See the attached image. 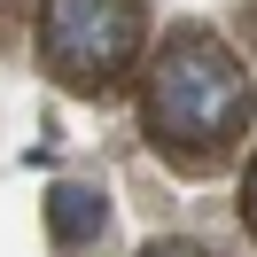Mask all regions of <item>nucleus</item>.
Masks as SVG:
<instances>
[{
	"instance_id": "nucleus-4",
	"label": "nucleus",
	"mask_w": 257,
	"mask_h": 257,
	"mask_svg": "<svg viewBox=\"0 0 257 257\" xmlns=\"http://www.w3.org/2000/svg\"><path fill=\"white\" fill-rule=\"evenodd\" d=\"M241 226L257 234V156H249V172H241Z\"/></svg>"
},
{
	"instance_id": "nucleus-1",
	"label": "nucleus",
	"mask_w": 257,
	"mask_h": 257,
	"mask_svg": "<svg viewBox=\"0 0 257 257\" xmlns=\"http://www.w3.org/2000/svg\"><path fill=\"white\" fill-rule=\"evenodd\" d=\"M249 70L226 47L218 32H172L156 55H148L141 78V133L179 179H210L241 156V133H249Z\"/></svg>"
},
{
	"instance_id": "nucleus-3",
	"label": "nucleus",
	"mask_w": 257,
	"mask_h": 257,
	"mask_svg": "<svg viewBox=\"0 0 257 257\" xmlns=\"http://www.w3.org/2000/svg\"><path fill=\"white\" fill-rule=\"evenodd\" d=\"M101 226H109V195L94 179H55L47 187V241L55 249H86Z\"/></svg>"
},
{
	"instance_id": "nucleus-5",
	"label": "nucleus",
	"mask_w": 257,
	"mask_h": 257,
	"mask_svg": "<svg viewBox=\"0 0 257 257\" xmlns=\"http://www.w3.org/2000/svg\"><path fill=\"white\" fill-rule=\"evenodd\" d=\"M141 257H210V249H195V241H156V249H141Z\"/></svg>"
},
{
	"instance_id": "nucleus-2",
	"label": "nucleus",
	"mask_w": 257,
	"mask_h": 257,
	"mask_svg": "<svg viewBox=\"0 0 257 257\" xmlns=\"http://www.w3.org/2000/svg\"><path fill=\"white\" fill-rule=\"evenodd\" d=\"M148 39V0H39V63L70 94H109L133 78Z\"/></svg>"
}]
</instances>
